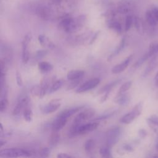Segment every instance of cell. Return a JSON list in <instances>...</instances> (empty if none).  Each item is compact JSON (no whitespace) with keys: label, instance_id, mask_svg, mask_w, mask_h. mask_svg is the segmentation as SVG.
<instances>
[{"label":"cell","instance_id":"cell-1","mask_svg":"<svg viewBox=\"0 0 158 158\" xmlns=\"http://www.w3.org/2000/svg\"><path fill=\"white\" fill-rule=\"evenodd\" d=\"M99 126L98 122H89L85 124H80L77 125H72L70 130V135L72 136L81 135L87 133L91 132L96 130Z\"/></svg>","mask_w":158,"mask_h":158},{"label":"cell","instance_id":"cell-2","mask_svg":"<svg viewBox=\"0 0 158 158\" xmlns=\"http://www.w3.org/2000/svg\"><path fill=\"white\" fill-rule=\"evenodd\" d=\"M142 110L143 104L141 102L138 103L131 111L127 113L120 118V122L124 124H129L131 123L135 118L141 115Z\"/></svg>","mask_w":158,"mask_h":158},{"label":"cell","instance_id":"cell-3","mask_svg":"<svg viewBox=\"0 0 158 158\" xmlns=\"http://www.w3.org/2000/svg\"><path fill=\"white\" fill-rule=\"evenodd\" d=\"M30 151L20 148H10L2 149L0 152L1 157H30L31 155Z\"/></svg>","mask_w":158,"mask_h":158},{"label":"cell","instance_id":"cell-4","mask_svg":"<svg viewBox=\"0 0 158 158\" xmlns=\"http://www.w3.org/2000/svg\"><path fill=\"white\" fill-rule=\"evenodd\" d=\"M121 135V128L115 127L110 129L106 134V144L109 147L115 144L119 140Z\"/></svg>","mask_w":158,"mask_h":158},{"label":"cell","instance_id":"cell-5","mask_svg":"<svg viewBox=\"0 0 158 158\" xmlns=\"http://www.w3.org/2000/svg\"><path fill=\"white\" fill-rule=\"evenodd\" d=\"M94 114H95V111L92 109H86L83 111L80 112L75 117L73 121L72 125H80L83 123L86 120H88L91 117H93Z\"/></svg>","mask_w":158,"mask_h":158},{"label":"cell","instance_id":"cell-6","mask_svg":"<svg viewBox=\"0 0 158 158\" xmlns=\"http://www.w3.org/2000/svg\"><path fill=\"white\" fill-rule=\"evenodd\" d=\"M101 80L99 78H94L91 80H89L83 83H82L80 86L78 87L76 89V93H81L91 90L94 88H96L100 83Z\"/></svg>","mask_w":158,"mask_h":158},{"label":"cell","instance_id":"cell-7","mask_svg":"<svg viewBox=\"0 0 158 158\" xmlns=\"http://www.w3.org/2000/svg\"><path fill=\"white\" fill-rule=\"evenodd\" d=\"M61 105L60 99H54L49 102L47 104L41 107V110L43 114H51L57 110Z\"/></svg>","mask_w":158,"mask_h":158},{"label":"cell","instance_id":"cell-8","mask_svg":"<svg viewBox=\"0 0 158 158\" xmlns=\"http://www.w3.org/2000/svg\"><path fill=\"white\" fill-rule=\"evenodd\" d=\"M28 102H29V98L27 96L21 97L19 99L16 106L14 107L12 110V114L14 115H19L21 112L24 111V110L27 109Z\"/></svg>","mask_w":158,"mask_h":158},{"label":"cell","instance_id":"cell-9","mask_svg":"<svg viewBox=\"0 0 158 158\" xmlns=\"http://www.w3.org/2000/svg\"><path fill=\"white\" fill-rule=\"evenodd\" d=\"M133 55H130L128 56L124 60H123L121 63L117 64L112 69V72L114 74H117L124 71L127 67L128 66L131 60L132 59Z\"/></svg>","mask_w":158,"mask_h":158},{"label":"cell","instance_id":"cell-10","mask_svg":"<svg viewBox=\"0 0 158 158\" xmlns=\"http://www.w3.org/2000/svg\"><path fill=\"white\" fill-rule=\"evenodd\" d=\"M67 118L57 115V118L54 120L52 124V128L54 131H59L66 124L67 122Z\"/></svg>","mask_w":158,"mask_h":158},{"label":"cell","instance_id":"cell-11","mask_svg":"<svg viewBox=\"0 0 158 158\" xmlns=\"http://www.w3.org/2000/svg\"><path fill=\"white\" fill-rule=\"evenodd\" d=\"M85 73V71L81 70H72L67 73V78L71 81L80 80L84 77Z\"/></svg>","mask_w":158,"mask_h":158},{"label":"cell","instance_id":"cell-12","mask_svg":"<svg viewBox=\"0 0 158 158\" xmlns=\"http://www.w3.org/2000/svg\"><path fill=\"white\" fill-rule=\"evenodd\" d=\"M38 41L40 44L44 48L48 49H53L55 47L54 44L46 36L43 35H40L38 37Z\"/></svg>","mask_w":158,"mask_h":158},{"label":"cell","instance_id":"cell-13","mask_svg":"<svg viewBox=\"0 0 158 158\" xmlns=\"http://www.w3.org/2000/svg\"><path fill=\"white\" fill-rule=\"evenodd\" d=\"M83 107H84V106H77V107H75L70 108L69 109H66V110L61 112L58 115L68 118L70 117L72 115H73L75 114H76L77 112H78L80 110H81Z\"/></svg>","mask_w":158,"mask_h":158},{"label":"cell","instance_id":"cell-14","mask_svg":"<svg viewBox=\"0 0 158 158\" xmlns=\"http://www.w3.org/2000/svg\"><path fill=\"white\" fill-rule=\"evenodd\" d=\"M130 101V98L128 94L127 93L122 94L121 95L117 96L115 98V102L121 106H126L127 105Z\"/></svg>","mask_w":158,"mask_h":158},{"label":"cell","instance_id":"cell-15","mask_svg":"<svg viewBox=\"0 0 158 158\" xmlns=\"http://www.w3.org/2000/svg\"><path fill=\"white\" fill-rule=\"evenodd\" d=\"M38 69L43 73H47L52 70L53 66L49 62L46 61H41L38 63Z\"/></svg>","mask_w":158,"mask_h":158},{"label":"cell","instance_id":"cell-16","mask_svg":"<svg viewBox=\"0 0 158 158\" xmlns=\"http://www.w3.org/2000/svg\"><path fill=\"white\" fill-rule=\"evenodd\" d=\"M145 17H146V22L151 26H155L157 23V22H158L157 21V20L156 19V18H155V17H154V15L151 9L148 10L146 12Z\"/></svg>","mask_w":158,"mask_h":158},{"label":"cell","instance_id":"cell-17","mask_svg":"<svg viewBox=\"0 0 158 158\" xmlns=\"http://www.w3.org/2000/svg\"><path fill=\"white\" fill-rule=\"evenodd\" d=\"M49 82L47 79H43L40 84V94L39 96L40 98H43L48 91L49 90Z\"/></svg>","mask_w":158,"mask_h":158},{"label":"cell","instance_id":"cell-18","mask_svg":"<svg viewBox=\"0 0 158 158\" xmlns=\"http://www.w3.org/2000/svg\"><path fill=\"white\" fill-rule=\"evenodd\" d=\"M157 65H158V55L155 56L154 59H152V60L150 62L149 64L143 73V77L147 76L150 73V72H151Z\"/></svg>","mask_w":158,"mask_h":158},{"label":"cell","instance_id":"cell-19","mask_svg":"<svg viewBox=\"0 0 158 158\" xmlns=\"http://www.w3.org/2000/svg\"><path fill=\"white\" fill-rule=\"evenodd\" d=\"M120 81H121L120 79V80H115L114 81H112V82L107 84L106 85H105L102 88H101V89L98 91V93H106V91H111V89L114 86H115L117 84H118Z\"/></svg>","mask_w":158,"mask_h":158},{"label":"cell","instance_id":"cell-20","mask_svg":"<svg viewBox=\"0 0 158 158\" xmlns=\"http://www.w3.org/2000/svg\"><path fill=\"white\" fill-rule=\"evenodd\" d=\"M125 44V38H122V40H121L119 45L117 46V48L115 49V51L110 55V56L108 57V60H111V59H112L114 57H115V56L118 55L124 48Z\"/></svg>","mask_w":158,"mask_h":158},{"label":"cell","instance_id":"cell-21","mask_svg":"<svg viewBox=\"0 0 158 158\" xmlns=\"http://www.w3.org/2000/svg\"><path fill=\"white\" fill-rule=\"evenodd\" d=\"M64 84V81L62 80H57L56 81H54L51 86L49 88L48 93L49 94H51L52 93H54L56 91H57V90H59L60 88H61V87Z\"/></svg>","mask_w":158,"mask_h":158},{"label":"cell","instance_id":"cell-22","mask_svg":"<svg viewBox=\"0 0 158 158\" xmlns=\"http://www.w3.org/2000/svg\"><path fill=\"white\" fill-rule=\"evenodd\" d=\"M109 28H111L112 30L116 31L117 33H121L122 31V27L121 24L115 20H112L109 22L108 24Z\"/></svg>","mask_w":158,"mask_h":158},{"label":"cell","instance_id":"cell-23","mask_svg":"<svg viewBox=\"0 0 158 158\" xmlns=\"http://www.w3.org/2000/svg\"><path fill=\"white\" fill-rule=\"evenodd\" d=\"M60 139V135L58 133V131L53 130L49 139V144L52 146H56L59 141Z\"/></svg>","mask_w":158,"mask_h":158},{"label":"cell","instance_id":"cell-24","mask_svg":"<svg viewBox=\"0 0 158 158\" xmlns=\"http://www.w3.org/2000/svg\"><path fill=\"white\" fill-rule=\"evenodd\" d=\"M132 85V81H127L125 83H124L123 85H122V86L120 87L118 93H117V95H121L122 94L125 93L131 86Z\"/></svg>","mask_w":158,"mask_h":158},{"label":"cell","instance_id":"cell-25","mask_svg":"<svg viewBox=\"0 0 158 158\" xmlns=\"http://www.w3.org/2000/svg\"><path fill=\"white\" fill-rule=\"evenodd\" d=\"M31 38H32V36H31V33H28L24 36L23 40L22 41V50L28 49V44H30V43L31 41Z\"/></svg>","mask_w":158,"mask_h":158},{"label":"cell","instance_id":"cell-26","mask_svg":"<svg viewBox=\"0 0 158 158\" xmlns=\"http://www.w3.org/2000/svg\"><path fill=\"white\" fill-rule=\"evenodd\" d=\"M99 153L103 157H112V153L110 148L109 146L102 147L99 149Z\"/></svg>","mask_w":158,"mask_h":158},{"label":"cell","instance_id":"cell-27","mask_svg":"<svg viewBox=\"0 0 158 158\" xmlns=\"http://www.w3.org/2000/svg\"><path fill=\"white\" fill-rule=\"evenodd\" d=\"M94 144H95V141L94 139H88L85 143V144H84L85 150L87 152H90L93 149V148L94 147Z\"/></svg>","mask_w":158,"mask_h":158},{"label":"cell","instance_id":"cell-28","mask_svg":"<svg viewBox=\"0 0 158 158\" xmlns=\"http://www.w3.org/2000/svg\"><path fill=\"white\" fill-rule=\"evenodd\" d=\"M149 57V54L148 52H146L145 54H144L141 57H139L137 61L133 65V67H138L139 66H141L148 58Z\"/></svg>","mask_w":158,"mask_h":158},{"label":"cell","instance_id":"cell-29","mask_svg":"<svg viewBox=\"0 0 158 158\" xmlns=\"http://www.w3.org/2000/svg\"><path fill=\"white\" fill-rule=\"evenodd\" d=\"M148 52L149 54V57L157 54L158 53V42L151 44Z\"/></svg>","mask_w":158,"mask_h":158},{"label":"cell","instance_id":"cell-30","mask_svg":"<svg viewBox=\"0 0 158 158\" xmlns=\"http://www.w3.org/2000/svg\"><path fill=\"white\" fill-rule=\"evenodd\" d=\"M24 119L27 122H31L33 119V112L30 109H25L23 112Z\"/></svg>","mask_w":158,"mask_h":158},{"label":"cell","instance_id":"cell-31","mask_svg":"<svg viewBox=\"0 0 158 158\" xmlns=\"http://www.w3.org/2000/svg\"><path fill=\"white\" fill-rule=\"evenodd\" d=\"M38 15L43 19H49V11L46 8H44V7L40 8L38 12Z\"/></svg>","mask_w":158,"mask_h":158},{"label":"cell","instance_id":"cell-32","mask_svg":"<svg viewBox=\"0 0 158 158\" xmlns=\"http://www.w3.org/2000/svg\"><path fill=\"white\" fill-rule=\"evenodd\" d=\"M134 22V19L131 15H128L126 17L125 19V30L128 31L130 28L131 27L133 23Z\"/></svg>","mask_w":158,"mask_h":158},{"label":"cell","instance_id":"cell-33","mask_svg":"<svg viewBox=\"0 0 158 158\" xmlns=\"http://www.w3.org/2000/svg\"><path fill=\"white\" fill-rule=\"evenodd\" d=\"M50 152H51V150H50L49 148H48V147L43 148L41 149V151L40 152V156L41 157H48L50 154Z\"/></svg>","mask_w":158,"mask_h":158},{"label":"cell","instance_id":"cell-34","mask_svg":"<svg viewBox=\"0 0 158 158\" xmlns=\"http://www.w3.org/2000/svg\"><path fill=\"white\" fill-rule=\"evenodd\" d=\"M147 121L148 123H151L154 125L158 126V117L156 115H151L148 119Z\"/></svg>","mask_w":158,"mask_h":158},{"label":"cell","instance_id":"cell-35","mask_svg":"<svg viewBox=\"0 0 158 158\" xmlns=\"http://www.w3.org/2000/svg\"><path fill=\"white\" fill-rule=\"evenodd\" d=\"M15 77H16V81H17V85L20 87H22L23 86V80H22V77L20 73L17 71Z\"/></svg>","mask_w":158,"mask_h":158},{"label":"cell","instance_id":"cell-36","mask_svg":"<svg viewBox=\"0 0 158 158\" xmlns=\"http://www.w3.org/2000/svg\"><path fill=\"white\" fill-rule=\"evenodd\" d=\"M31 93L33 95L35 96H38L39 97L40 94V86H35L33 88H31Z\"/></svg>","mask_w":158,"mask_h":158},{"label":"cell","instance_id":"cell-37","mask_svg":"<svg viewBox=\"0 0 158 158\" xmlns=\"http://www.w3.org/2000/svg\"><path fill=\"white\" fill-rule=\"evenodd\" d=\"M81 79L80 80H72V83L69 85L67 89H73V88H75L76 86H77L78 85V83H80V81Z\"/></svg>","mask_w":158,"mask_h":158},{"label":"cell","instance_id":"cell-38","mask_svg":"<svg viewBox=\"0 0 158 158\" xmlns=\"http://www.w3.org/2000/svg\"><path fill=\"white\" fill-rule=\"evenodd\" d=\"M47 53V51L46 50H41V51H38L36 52V57L38 59H40L41 57H43V56H45V54Z\"/></svg>","mask_w":158,"mask_h":158},{"label":"cell","instance_id":"cell-39","mask_svg":"<svg viewBox=\"0 0 158 158\" xmlns=\"http://www.w3.org/2000/svg\"><path fill=\"white\" fill-rule=\"evenodd\" d=\"M151 10L156 18V19L157 20V21L158 22V7L154 6L151 9Z\"/></svg>","mask_w":158,"mask_h":158},{"label":"cell","instance_id":"cell-40","mask_svg":"<svg viewBox=\"0 0 158 158\" xmlns=\"http://www.w3.org/2000/svg\"><path fill=\"white\" fill-rule=\"evenodd\" d=\"M57 157H60V158H70V157H73V156L67 154L66 153H60L57 155Z\"/></svg>","mask_w":158,"mask_h":158},{"label":"cell","instance_id":"cell-41","mask_svg":"<svg viewBox=\"0 0 158 158\" xmlns=\"http://www.w3.org/2000/svg\"><path fill=\"white\" fill-rule=\"evenodd\" d=\"M138 134H139V136H140L141 138H144V137L146 136L147 132H146V131L144 129L141 128V129H139V131H138Z\"/></svg>","mask_w":158,"mask_h":158},{"label":"cell","instance_id":"cell-42","mask_svg":"<svg viewBox=\"0 0 158 158\" xmlns=\"http://www.w3.org/2000/svg\"><path fill=\"white\" fill-rule=\"evenodd\" d=\"M123 148L126 150L127 151H128V152H131L133 151V148L131 146V145L128 144H125L123 145Z\"/></svg>","mask_w":158,"mask_h":158},{"label":"cell","instance_id":"cell-43","mask_svg":"<svg viewBox=\"0 0 158 158\" xmlns=\"http://www.w3.org/2000/svg\"><path fill=\"white\" fill-rule=\"evenodd\" d=\"M110 91H106V94H104V96L101 98V103L104 102V101L107 99V98H108V96H109V94Z\"/></svg>","mask_w":158,"mask_h":158},{"label":"cell","instance_id":"cell-44","mask_svg":"<svg viewBox=\"0 0 158 158\" xmlns=\"http://www.w3.org/2000/svg\"><path fill=\"white\" fill-rule=\"evenodd\" d=\"M98 33H99V31H98L96 33H95L94 35V36H93V37L91 38V41H90V42H89V44H92L94 41V40H96V38H97V36H98Z\"/></svg>","mask_w":158,"mask_h":158},{"label":"cell","instance_id":"cell-45","mask_svg":"<svg viewBox=\"0 0 158 158\" xmlns=\"http://www.w3.org/2000/svg\"><path fill=\"white\" fill-rule=\"evenodd\" d=\"M154 79H155L156 83L157 84H158V72H157V73H156V76H155Z\"/></svg>","mask_w":158,"mask_h":158},{"label":"cell","instance_id":"cell-46","mask_svg":"<svg viewBox=\"0 0 158 158\" xmlns=\"http://www.w3.org/2000/svg\"><path fill=\"white\" fill-rule=\"evenodd\" d=\"M6 143V141H2L1 140V142H0V145H1V147H2L4 145H5Z\"/></svg>","mask_w":158,"mask_h":158},{"label":"cell","instance_id":"cell-47","mask_svg":"<svg viewBox=\"0 0 158 158\" xmlns=\"http://www.w3.org/2000/svg\"><path fill=\"white\" fill-rule=\"evenodd\" d=\"M0 127H1V133H2L3 131V126H2V124L1 123H0Z\"/></svg>","mask_w":158,"mask_h":158},{"label":"cell","instance_id":"cell-48","mask_svg":"<svg viewBox=\"0 0 158 158\" xmlns=\"http://www.w3.org/2000/svg\"><path fill=\"white\" fill-rule=\"evenodd\" d=\"M156 149L158 151V143H157V144H156Z\"/></svg>","mask_w":158,"mask_h":158}]
</instances>
